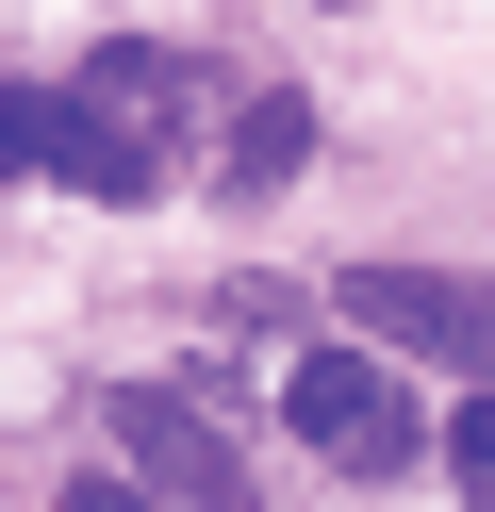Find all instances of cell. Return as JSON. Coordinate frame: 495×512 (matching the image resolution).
<instances>
[{"instance_id":"cell-1","label":"cell","mask_w":495,"mask_h":512,"mask_svg":"<svg viewBox=\"0 0 495 512\" xmlns=\"http://www.w3.org/2000/svg\"><path fill=\"white\" fill-rule=\"evenodd\" d=\"M182 100H198L182 50L116 34L99 67H66V83H50V149H33V166H50L66 199H149V182L182 166Z\"/></svg>"},{"instance_id":"cell-2","label":"cell","mask_w":495,"mask_h":512,"mask_svg":"<svg viewBox=\"0 0 495 512\" xmlns=\"http://www.w3.org/2000/svg\"><path fill=\"white\" fill-rule=\"evenodd\" d=\"M99 446L132 463L149 512H264L248 496V446H231L215 397H182V380H116V397H99Z\"/></svg>"},{"instance_id":"cell-3","label":"cell","mask_w":495,"mask_h":512,"mask_svg":"<svg viewBox=\"0 0 495 512\" xmlns=\"http://www.w3.org/2000/svg\"><path fill=\"white\" fill-rule=\"evenodd\" d=\"M347 331L495 380V281H462V265H347Z\"/></svg>"},{"instance_id":"cell-4","label":"cell","mask_w":495,"mask_h":512,"mask_svg":"<svg viewBox=\"0 0 495 512\" xmlns=\"http://www.w3.org/2000/svg\"><path fill=\"white\" fill-rule=\"evenodd\" d=\"M281 413H297V446H330V463H413V397H396L363 347H297V380H281Z\"/></svg>"},{"instance_id":"cell-5","label":"cell","mask_w":495,"mask_h":512,"mask_svg":"<svg viewBox=\"0 0 495 512\" xmlns=\"http://www.w3.org/2000/svg\"><path fill=\"white\" fill-rule=\"evenodd\" d=\"M297 166H314V100H297V83H248L231 133H215V182H231V199H264V182H297Z\"/></svg>"},{"instance_id":"cell-6","label":"cell","mask_w":495,"mask_h":512,"mask_svg":"<svg viewBox=\"0 0 495 512\" xmlns=\"http://www.w3.org/2000/svg\"><path fill=\"white\" fill-rule=\"evenodd\" d=\"M446 479L495 512V397H462V430H446Z\"/></svg>"},{"instance_id":"cell-7","label":"cell","mask_w":495,"mask_h":512,"mask_svg":"<svg viewBox=\"0 0 495 512\" xmlns=\"http://www.w3.org/2000/svg\"><path fill=\"white\" fill-rule=\"evenodd\" d=\"M50 149V83H0V166H33Z\"/></svg>"},{"instance_id":"cell-8","label":"cell","mask_w":495,"mask_h":512,"mask_svg":"<svg viewBox=\"0 0 495 512\" xmlns=\"http://www.w3.org/2000/svg\"><path fill=\"white\" fill-rule=\"evenodd\" d=\"M50 512H149V496H132V479H66Z\"/></svg>"}]
</instances>
